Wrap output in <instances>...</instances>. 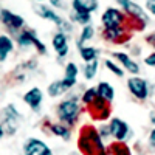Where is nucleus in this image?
Masks as SVG:
<instances>
[{"label": "nucleus", "mask_w": 155, "mask_h": 155, "mask_svg": "<svg viewBox=\"0 0 155 155\" xmlns=\"http://www.w3.org/2000/svg\"><path fill=\"white\" fill-rule=\"evenodd\" d=\"M107 144L99 138L96 127L85 124L82 126L78 137V152L81 155H106Z\"/></svg>", "instance_id": "obj_1"}, {"label": "nucleus", "mask_w": 155, "mask_h": 155, "mask_svg": "<svg viewBox=\"0 0 155 155\" xmlns=\"http://www.w3.org/2000/svg\"><path fill=\"white\" fill-rule=\"evenodd\" d=\"M81 99L79 96L76 95H71L65 99H62L59 104H58V109H56V115L59 118V123L65 124L67 127H73L78 120L81 116Z\"/></svg>", "instance_id": "obj_2"}, {"label": "nucleus", "mask_w": 155, "mask_h": 155, "mask_svg": "<svg viewBox=\"0 0 155 155\" xmlns=\"http://www.w3.org/2000/svg\"><path fill=\"white\" fill-rule=\"evenodd\" d=\"M116 5L121 6V9L127 14L129 20L134 27H137L138 30H144V27L149 23V14L146 12V9L143 6H140L137 2L132 0H118Z\"/></svg>", "instance_id": "obj_3"}, {"label": "nucleus", "mask_w": 155, "mask_h": 155, "mask_svg": "<svg viewBox=\"0 0 155 155\" xmlns=\"http://www.w3.org/2000/svg\"><path fill=\"white\" fill-rule=\"evenodd\" d=\"M101 25L104 27V30H110V28L127 27V25H130V20L121 8L109 6L101 14Z\"/></svg>", "instance_id": "obj_4"}, {"label": "nucleus", "mask_w": 155, "mask_h": 155, "mask_svg": "<svg viewBox=\"0 0 155 155\" xmlns=\"http://www.w3.org/2000/svg\"><path fill=\"white\" fill-rule=\"evenodd\" d=\"M34 11L42 19H45V20H48L51 23H54L56 27L59 28L61 33H65L67 34V33H71L73 31V23L70 20H67V19H62L53 8L45 6V5H34Z\"/></svg>", "instance_id": "obj_5"}, {"label": "nucleus", "mask_w": 155, "mask_h": 155, "mask_svg": "<svg viewBox=\"0 0 155 155\" xmlns=\"http://www.w3.org/2000/svg\"><path fill=\"white\" fill-rule=\"evenodd\" d=\"M127 88L130 95L138 101H146L152 95V87L147 82V79L141 76H130L127 79Z\"/></svg>", "instance_id": "obj_6"}, {"label": "nucleus", "mask_w": 155, "mask_h": 155, "mask_svg": "<svg viewBox=\"0 0 155 155\" xmlns=\"http://www.w3.org/2000/svg\"><path fill=\"white\" fill-rule=\"evenodd\" d=\"M109 129H110V134L112 138L116 141V143H126L132 138V129L124 120L118 118V116H112L109 120Z\"/></svg>", "instance_id": "obj_7"}, {"label": "nucleus", "mask_w": 155, "mask_h": 155, "mask_svg": "<svg viewBox=\"0 0 155 155\" xmlns=\"http://www.w3.org/2000/svg\"><path fill=\"white\" fill-rule=\"evenodd\" d=\"M17 44H19L20 48H31V47H34L39 54H47V47H45V44H42L41 39L36 36L34 30L20 31L17 34Z\"/></svg>", "instance_id": "obj_8"}, {"label": "nucleus", "mask_w": 155, "mask_h": 155, "mask_svg": "<svg viewBox=\"0 0 155 155\" xmlns=\"http://www.w3.org/2000/svg\"><path fill=\"white\" fill-rule=\"evenodd\" d=\"M90 116H92L93 121H107L112 118V107L107 101L96 98L92 104L87 107Z\"/></svg>", "instance_id": "obj_9"}, {"label": "nucleus", "mask_w": 155, "mask_h": 155, "mask_svg": "<svg viewBox=\"0 0 155 155\" xmlns=\"http://www.w3.org/2000/svg\"><path fill=\"white\" fill-rule=\"evenodd\" d=\"M0 20L5 27L11 31V33H17L19 30H22L25 27V20L22 16L16 14V12H12L6 8L0 9Z\"/></svg>", "instance_id": "obj_10"}, {"label": "nucleus", "mask_w": 155, "mask_h": 155, "mask_svg": "<svg viewBox=\"0 0 155 155\" xmlns=\"http://www.w3.org/2000/svg\"><path fill=\"white\" fill-rule=\"evenodd\" d=\"M23 153L25 155H53V150L41 138H28L23 144Z\"/></svg>", "instance_id": "obj_11"}, {"label": "nucleus", "mask_w": 155, "mask_h": 155, "mask_svg": "<svg viewBox=\"0 0 155 155\" xmlns=\"http://www.w3.org/2000/svg\"><path fill=\"white\" fill-rule=\"evenodd\" d=\"M51 45H53L56 54H58V61L62 64L64 59L67 58L68 51H70V47H68V36H67L65 33L58 31V33L53 36V39H51Z\"/></svg>", "instance_id": "obj_12"}, {"label": "nucleus", "mask_w": 155, "mask_h": 155, "mask_svg": "<svg viewBox=\"0 0 155 155\" xmlns=\"http://www.w3.org/2000/svg\"><path fill=\"white\" fill-rule=\"evenodd\" d=\"M112 58H113L116 62L121 64V68H123V70L129 71V73L134 74V76H138V73H140V65H138V62H135V61L130 58V54L124 53V51H113Z\"/></svg>", "instance_id": "obj_13"}, {"label": "nucleus", "mask_w": 155, "mask_h": 155, "mask_svg": "<svg viewBox=\"0 0 155 155\" xmlns=\"http://www.w3.org/2000/svg\"><path fill=\"white\" fill-rule=\"evenodd\" d=\"M102 37L107 42L116 44V45H123L124 42H127L130 39L127 27H120V28H110V30H104L102 31Z\"/></svg>", "instance_id": "obj_14"}, {"label": "nucleus", "mask_w": 155, "mask_h": 155, "mask_svg": "<svg viewBox=\"0 0 155 155\" xmlns=\"http://www.w3.org/2000/svg\"><path fill=\"white\" fill-rule=\"evenodd\" d=\"M5 115V132H8L9 135H14L17 130V126H19V118H20V113L16 110V107L12 104H8L6 109L3 110Z\"/></svg>", "instance_id": "obj_15"}, {"label": "nucleus", "mask_w": 155, "mask_h": 155, "mask_svg": "<svg viewBox=\"0 0 155 155\" xmlns=\"http://www.w3.org/2000/svg\"><path fill=\"white\" fill-rule=\"evenodd\" d=\"M44 101V92L39 87H31L27 93L23 95V102L27 104L33 112H39Z\"/></svg>", "instance_id": "obj_16"}, {"label": "nucleus", "mask_w": 155, "mask_h": 155, "mask_svg": "<svg viewBox=\"0 0 155 155\" xmlns=\"http://www.w3.org/2000/svg\"><path fill=\"white\" fill-rule=\"evenodd\" d=\"M99 3L96 0H73L71 2V11L76 12H84V14H93L98 11Z\"/></svg>", "instance_id": "obj_17"}, {"label": "nucleus", "mask_w": 155, "mask_h": 155, "mask_svg": "<svg viewBox=\"0 0 155 155\" xmlns=\"http://www.w3.org/2000/svg\"><path fill=\"white\" fill-rule=\"evenodd\" d=\"M45 126L48 127V130L51 134L62 138L64 141H68L71 138V130H70V127H67L65 124H62V123H48L47 121Z\"/></svg>", "instance_id": "obj_18"}, {"label": "nucleus", "mask_w": 155, "mask_h": 155, "mask_svg": "<svg viewBox=\"0 0 155 155\" xmlns=\"http://www.w3.org/2000/svg\"><path fill=\"white\" fill-rule=\"evenodd\" d=\"M96 93H98V98L107 101L109 104H110V102L113 101V98H115V88H113V85H112L110 82L101 81V82L96 85Z\"/></svg>", "instance_id": "obj_19"}, {"label": "nucleus", "mask_w": 155, "mask_h": 155, "mask_svg": "<svg viewBox=\"0 0 155 155\" xmlns=\"http://www.w3.org/2000/svg\"><path fill=\"white\" fill-rule=\"evenodd\" d=\"M12 50H14V41L9 36L2 34L0 36V62L6 61V58L11 54Z\"/></svg>", "instance_id": "obj_20"}, {"label": "nucleus", "mask_w": 155, "mask_h": 155, "mask_svg": "<svg viewBox=\"0 0 155 155\" xmlns=\"http://www.w3.org/2000/svg\"><path fill=\"white\" fill-rule=\"evenodd\" d=\"M106 155H132V150L126 143H110L107 144Z\"/></svg>", "instance_id": "obj_21"}, {"label": "nucleus", "mask_w": 155, "mask_h": 155, "mask_svg": "<svg viewBox=\"0 0 155 155\" xmlns=\"http://www.w3.org/2000/svg\"><path fill=\"white\" fill-rule=\"evenodd\" d=\"M95 34H96V30H95L93 25H87V27H82L81 34H79V37H78V41H76V47H78V50H79L81 47H84L85 42L92 41V39L95 37Z\"/></svg>", "instance_id": "obj_22"}, {"label": "nucleus", "mask_w": 155, "mask_h": 155, "mask_svg": "<svg viewBox=\"0 0 155 155\" xmlns=\"http://www.w3.org/2000/svg\"><path fill=\"white\" fill-rule=\"evenodd\" d=\"M78 51H79V56H81V59H82L85 64L96 61V59H98V53H99L98 48L93 47V45H84V47H81Z\"/></svg>", "instance_id": "obj_23"}, {"label": "nucleus", "mask_w": 155, "mask_h": 155, "mask_svg": "<svg viewBox=\"0 0 155 155\" xmlns=\"http://www.w3.org/2000/svg\"><path fill=\"white\" fill-rule=\"evenodd\" d=\"M71 23H78L81 27H87V25H92V14H84V12H76L71 11L70 12V19Z\"/></svg>", "instance_id": "obj_24"}, {"label": "nucleus", "mask_w": 155, "mask_h": 155, "mask_svg": "<svg viewBox=\"0 0 155 155\" xmlns=\"http://www.w3.org/2000/svg\"><path fill=\"white\" fill-rule=\"evenodd\" d=\"M98 71H99V61H98V59L93 61V62L85 64L84 68H82V74H84V78H85L87 81L95 79L96 74H98Z\"/></svg>", "instance_id": "obj_25"}, {"label": "nucleus", "mask_w": 155, "mask_h": 155, "mask_svg": "<svg viewBox=\"0 0 155 155\" xmlns=\"http://www.w3.org/2000/svg\"><path fill=\"white\" fill-rule=\"evenodd\" d=\"M98 98V93H96V87H88V88H85L84 90V93L79 96V99H81V104H84L85 107H88L92 102L95 101Z\"/></svg>", "instance_id": "obj_26"}, {"label": "nucleus", "mask_w": 155, "mask_h": 155, "mask_svg": "<svg viewBox=\"0 0 155 155\" xmlns=\"http://www.w3.org/2000/svg\"><path fill=\"white\" fill-rule=\"evenodd\" d=\"M65 92H67V90L64 88L62 81H53V82L48 85V88H47V93H48V96H51V98H58V96L64 95Z\"/></svg>", "instance_id": "obj_27"}, {"label": "nucleus", "mask_w": 155, "mask_h": 155, "mask_svg": "<svg viewBox=\"0 0 155 155\" xmlns=\"http://www.w3.org/2000/svg\"><path fill=\"white\" fill-rule=\"evenodd\" d=\"M78 74H79V67H78V64L76 62H67L65 70H64V78L78 81Z\"/></svg>", "instance_id": "obj_28"}, {"label": "nucleus", "mask_w": 155, "mask_h": 155, "mask_svg": "<svg viewBox=\"0 0 155 155\" xmlns=\"http://www.w3.org/2000/svg\"><path fill=\"white\" fill-rule=\"evenodd\" d=\"M104 65H106V68H107L112 74H115L116 78H123V76H124V70L118 65V62H115L113 59H104Z\"/></svg>", "instance_id": "obj_29"}, {"label": "nucleus", "mask_w": 155, "mask_h": 155, "mask_svg": "<svg viewBox=\"0 0 155 155\" xmlns=\"http://www.w3.org/2000/svg\"><path fill=\"white\" fill-rule=\"evenodd\" d=\"M98 135H99V138L104 141V143L107 144V141L112 138V134H110V129H109V124H101L98 129Z\"/></svg>", "instance_id": "obj_30"}, {"label": "nucleus", "mask_w": 155, "mask_h": 155, "mask_svg": "<svg viewBox=\"0 0 155 155\" xmlns=\"http://www.w3.org/2000/svg\"><path fill=\"white\" fill-rule=\"evenodd\" d=\"M144 9L146 12L149 14V17H155V0H147V2H144Z\"/></svg>", "instance_id": "obj_31"}, {"label": "nucleus", "mask_w": 155, "mask_h": 155, "mask_svg": "<svg viewBox=\"0 0 155 155\" xmlns=\"http://www.w3.org/2000/svg\"><path fill=\"white\" fill-rule=\"evenodd\" d=\"M61 81H62V85H64V88H65L67 92H68V90H71V88L78 84L76 79H67V78H62Z\"/></svg>", "instance_id": "obj_32"}, {"label": "nucleus", "mask_w": 155, "mask_h": 155, "mask_svg": "<svg viewBox=\"0 0 155 155\" xmlns=\"http://www.w3.org/2000/svg\"><path fill=\"white\" fill-rule=\"evenodd\" d=\"M147 144L152 150H155V127H152V130L147 135Z\"/></svg>", "instance_id": "obj_33"}, {"label": "nucleus", "mask_w": 155, "mask_h": 155, "mask_svg": "<svg viewBox=\"0 0 155 155\" xmlns=\"http://www.w3.org/2000/svg\"><path fill=\"white\" fill-rule=\"evenodd\" d=\"M144 64L149 65V67H155V51H152L150 54H147L144 58Z\"/></svg>", "instance_id": "obj_34"}, {"label": "nucleus", "mask_w": 155, "mask_h": 155, "mask_svg": "<svg viewBox=\"0 0 155 155\" xmlns=\"http://www.w3.org/2000/svg\"><path fill=\"white\" fill-rule=\"evenodd\" d=\"M144 41H146V44H149V45L153 48V51H155V31H153V33H149V34L144 37Z\"/></svg>", "instance_id": "obj_35"}, {"label": "nucleus", "mask_w": 155, "mask_h": 155, "mask_svg": "<svg viewBox=\"0 0 155 155\" xmlns=\"http://www.w3.org/2000/svg\"><path fill=\"white\" fill-rule=\"evenodd\" d=\"M50 5H51V6H56V8H59V9H61V8H64V6H62L64 3H62V2H59V0H51Z\"/></svg>", "instance_id": "obj_36"}, {"label": "nucleus", "mask_w": 155, "mask_h": 155, "mask_svg": "<svg viewBox=\"0 0 155 155\" xmlns=\"http://www.w3.org/2000/svg\"><path fill=\"white\" fill-rule=\"evenodd\" d=\"M149 121H150V124L155 127V109L150 110V113H149Z\"/></svg>", "instance_id": "obj_37"}, {"label": "nucleus", "mask_w": 155, "mask_h": 155, "mask_svg": "<svg viewBox=\"0 0 155 155\" xmlns=\"http://www.w3.org/2000/svg\"><path fill=\"white\" fill-rule=\"evenodd\" d=\"M5 137V129H3V126L2 124H0V140H2Z\"/></svg>", "instance_id": "obj_38"}, {"label": "nucleus", "mask_w": 155, "mask_h": 155, "mask_svg": "<svg viewBox=\"0 0 155 155\" xmlns=\"http://www.w3.org/2000/svg\"><path fill=\"white\" fill-rule=\"evenodd\" d=\"M68 155H81V153H79V152H78V150H73V152H70Z\"/></svg>", "instance_id": "obj_39"}]
</instances>
